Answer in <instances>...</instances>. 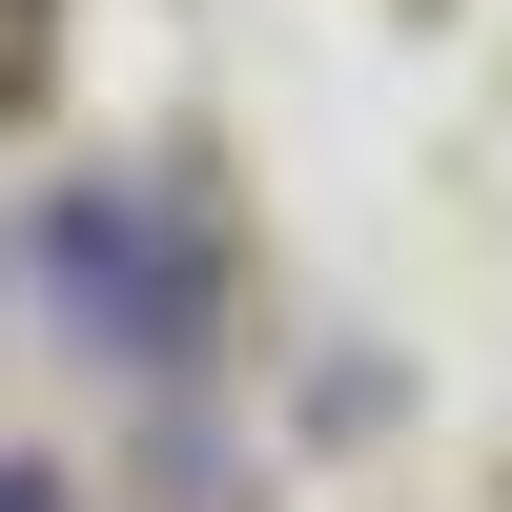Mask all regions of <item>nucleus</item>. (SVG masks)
<instances>
[{
  "label": "nucleus",
  "instance_id": "nucleus-2",
  "mask_svg": "<svg viewBox=\"0 0 512 512\" xmlns=\"http://www.w3.org/2000/svg\"><path fill=\"white\" fill-rule=\"evenodd\" d=\"M0 512H82V492H62V472H21V451H0Z\"/></svg>",
  "mask_w": 512,
  "mask_h": 512
},
{
  "label": "nucleus",
  "instance_id": "nucleus-1",
  "mask_svg": "<svg viewBox=\"0 0 512 512\" xmlns=\"http://www.w3.org/2000/svg\"><path fill=\"white\" fill-rule=\"evenodd\" d=\"M21 267H41V328H62L82 369H185L205 349V226L164 185H62Z\"/></svg>",
  "mask_w": 512,
  "mask_h": 512
}]
</instances>
